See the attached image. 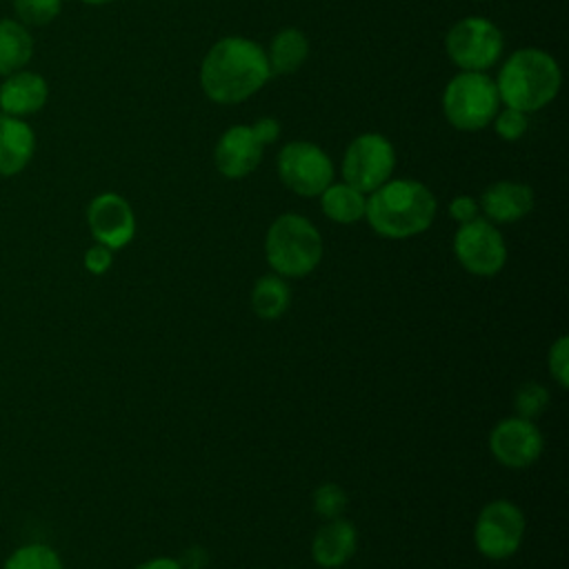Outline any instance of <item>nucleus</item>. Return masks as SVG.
Returning a JSON list of instances; mask_svg holds the SVG:
<instances>
[{
  "label": "nucleus",
  "mask_w": 569,
  "mask_h": 569,
  "mask_svg": "<svg viewBox=\"0 0 569 569\" xmlns=\"http://www.w3.org/2000/svg\"><path fill=\"white\" fill-rule=\"evenodd\" d=\"M311 505L320 518L331 520V518H340L345 513L349 498H347V491L338 482H322L316 487V491L311 496Z\"/></svg>",
  "instance_id": "24"
},
{
  "label": "nucleus",
  "mask_w": 569,
  "mask_h": 569,
  "mask_svg": "<svg viewBox=\"0 0 569 569\" xmlns=\"http://www.w3.org/2000/svg\"><path fill=\"white\" fill-rule=\"evenodd\" d=\"M84 269L89 271V273H93V276H102V273H107L109 269H111V264H113V251L109 249V247H104V244H93V247H89L87 251H84Z\"/></svg>",
  "instance_id": "28"
},
{
  "label": "nucleus",
  "mask_w": 569,
  "mask_h": 569,
  "mask_svg": "<svg viewBox=\"0 0 569 569\" xmlns=\"http://www.w3.org/2000/svg\"><path fill=\"white\" fill-rule=\"evenodd\" d=\"M278 176L293 193L313 198L333 182V162L313 142L293 140L278 153Z\"/></svg>",
  "instance_id": "9"
},
{
  "label": "nucleus",
  "mask_w": 569,
  "mask_h": 569,
  "mask_svg": "<svg viewBox=\"0 0 569 569\" xmlns=\"http://www.w3.org/2000/svg\"><path fill=\"white\" fill-rule=\"evenodd\" d=\"M545 449L542 431L533 420L509 416L493 425L489 433V451L507 469L531 467Z\"/></svg>",
  "instance_id": "11"
},
{
  "label": "nucleus",
  "mask_w": 569,
  "mask_h": 569,
  "mask_svg": "<svg viewBox=\"0 0 569 569\" xmlns=\"http://www.w3.org/2000/svg\"><path fill=\"white\" fill-rule=\"evenodd\" d=\"M2 569H64L60 553L44 545V542H31L18 547L2 565Z\"/></svg>",
  "instance_id": "22"
},
{
  "label": "nucleus",
  "mask_w": 569,
  "mask_h": 569,
  "mask_svg": "<svg viewBox=\"0 0 569 569\" xmlns=\"http://www.w3.org/2000/svg\"><path fill=\"white\" fill-rule=\"evenodd\" d=\"M271 78L264 49L247 38L227 36L204 56L200 84L209 100L220 104L242 102Z\"/></svg>",
  "instance_id": "1"
},
{
  "label": "nucleus",
  "mask_w": 569,
  "mask_h": 569,
  "mask_svg": "<svg viewBox=\"0 0 569 569\" xmlns=\"http://www.w3.org/2000/svg\"><path fill=\"white\" fill-rule=\"evenodd\" d=\"M560 67L542 49H518L498 73V98L518 111H538L549 104L560 89Z\"/></svg>",
  "instance_id": "3"
},
{
  "label": "nucleus",
  "mask_w": 569,
  "mask_h": 569,
  "mask_svg": "<svg viewBox=\"0 0 569 569\" xmlns=\"http://www.w3.org/2000/svg\"><path fill=\"white\" fill-rule=\"evenodd\" d=\"M322 236L316 224L300 213L278 216L264 236V256L273 273L282 278H305L322 260Z\"/></svg>",
  "instance_id": "4"
},
{
  "label": "nucleus",
  "mask_w": 569,
  "mask_h": 569,
  "mask_svg": "<svg viewBox=\"0 0 569 569\" xmlns=\"http://www.w3.org/2000/svg\"><path fill=\"white\" fill-rule=\"evenodd\" d=\"M36 149L33 129L20 118L0 113V178L20 173Z\"/></svg>",
  "instance_id": "17"
},
{
  "label": "nucleus",
  "mask_w": 569,
  "mask_h": 569,
  "mask_svg": "<svg viewBox=\"0 0 569 569\" xmlns=\"http://www.w3.org/2000/svg\"><path fill=\"white\" fill-rule=\"evenodd\" d=\"M396 151L380 133H362L353 138L342 158V178L362 193L376 191L391 178Z\"/></svg>",
  "instance_id": "10"
},
{
  "label": "nucleus",
  "mask_w": 569,
  "mask_h": 569,
  "mask_svg": "<svg viewBox=\"0 0 569 569\" xmlns=\"http://www.w3.org/2000/svg\"><path fill=\"white\" fill-rule=\"evenodd\" d=\"M309 53V42L307 36L300 29H282L273 36L267 60H269V69L271 76H287L298 71V67L307 60Z\"/></svg>",
  "instance_id": "20"
},
{
  "label": "nucleus",
  "mask_w": 569,
  "mask_h": 569,
  "mask_svg": "<svg viewBox=\"0 0 569 569\" xmlns=\"http://www.w3.org/2000/svg\"><path fill=\"white\" fill-rule=\"evenodd\" d=\"M358 549L356 525L347 518L327 520L311 540V558L322 569H338L347 565Z\"/></svg>",
  "instance_id": "14"
},
{
  "label": "nucleus",
  "mask_w": 569,
  "mask_h": 569,
  "mask_svg": "<svg viewBox=\"0 0 569 569\" xmlns=\"http://www.w3.org/2000/svg\"><path fill=\"white\" fill-rule=\"evenodd\" d=\"M547 369L560 389L569 387V338L560 336L551 342L547 353Z\"/></svg>",
  "instance_id": "26"
},
{
  "label": "nucleus",
  "mask_w": 569,
  "mask_h": 569,
  "mask_svg": "<svg viewBox=\"0 0 569 569\" xmlns=\"http://www.w3.org/2000/svg\"><path fill=\"white\" fill-rule=\"evenodd\" d=\"M453 256L471 276H498L507 262V244L502 233L487 218H473L453 233Z\"/></svg>",
  "instance_id": "7"
},
{
  "label": "nucleus",
  "mask_w": 569,
  "mask_h": 569,
  "mask_svg": "<svg viewBox=\"0 0 569 569\" xmlns=\"http://www.w3.org/2000/svg\"><path fill=\"white\" fill-rule=\"evenodd\" d=\"M264 144L256 138L251 127L238 124L227 129L213 151V162L224 178L238 180L249 176L262 158Z\"/></svg>",
  "instance_id": "13"
},
{
  "label": "nucleus",
  "mask_w": 569,
  "mask_h": 569,
  "mask_svg": "<svg viewBox=\"0 0 569 569\" xmlns=\"http://www.w3.org/2000/svg\"><path fill=\"white\" fill-rule=\"evenodd\" d=\"M49 98L47 80L33 71H13L0 84V109L7 116L22 118L40 111Z\"/></svg>",
  "instance_id": "16"
},
{
  "label": "nucleus",
  "mask_w": 569,
  "mask_h": 569,
  "mask_svg": "<svg viewBox=\"0 0 569 569\" xmlns=\"http://www.w3.org/2000/svg\"><path fill=\"white\" fill-rule=\"evenodd\" d=\"M33 53V40L22 22L0 20V76L20 71Z\"/></svg>",
  "instance_id": "21"
},
{
  "label": "nucleus",
  "mask_w": 569,
  "mask_h": 569,
  "mask_svg": "<svg viewBox=\"0 0 569 569\" xmlns=\"http://www.w3.org/2000/svg\"><path fill=\"white\" fill-rule=\"evenodd\" d=\"M496 82L482 71H462L449 80L442 93V111L460 131L485 129L498 113Z\"/></svg>",
  "instance_id": "5"
},
{
  "label": "nucleus",
  "mask_w": 569,
  "mask_h": 569,
  "mask_svg": "<svg viewBox=\"0 0 569 569\" xmlns=\"http://www.w3.org/2000/svg\"><path fill=\"white\" fill-rule=\"evenodd\" d=\"M320 207L322 213L338 224H353L358 220L365 218V209H367V198L362 191L353 189L347 182H338V184H329L322 193H320Z\"/></svg>",
  "instance_id": "19"
},
{
  "label": "nucleus",
  "mask_w": 569,
  "mask_h": 569,
  "mask_svg": "<svg viewBox=\"0 0 569 569\" xmlns=\"http://www.w3.org/2000/svg\"><path fill=\"white\" fill-rule=\"evenodd\" d=\"M436 198L418 180H387L367 198L369 227L391 240H405L427 231L436 218Z\"/></svg>",
  "instance_id": "2"
},
{
  "label": "nucleus",
  "mask_w": 569,
  "mask_h": 569,
  "mask_svg": "<svg viewBox=\"0 0 569 569\" xmlns=\"http://www.w3.org/2000/svg\"><path fill=\"white\" fill-rule=\"evenodd\" d=\"M447 56L462 71H485L493 67L502 53L500 29L478 16L456 22L445 38Z\"/></svg>",
  "instance_id": "8"
},
{
  "label": "nucleus",
  "mask_w": 569,
  "mask_h": 569,
  "mask_svg": "<svg viewBox=\"0 0 569 569\" xmlns=\"http://www.w3.org/2000/svg\"><path fill=\"white\" fill-rule=\"evenodd\" d=\"M547 407H549V391L540 382H525L513 393V409H516V416L520 418L536 420L547 411Z\"/></svg>",
  "instance_id": "23"
},
{
  "label": "nucleus",
  "mask_w": 569,
  "mask_h": 569,
  "mask_svg": "<svg viewBox=\"0 0 569 569\" xmlns=\"http://www.w3.org/2000/svg\"><path fill=\"white\" fill-rule=\"evenodd\" d=\"M478 204L489 222L511 224L533 209V189L522 182L500 180L485 189Z\"/></svg>",
  "instance_id": "15"
},
{
  "label": "nucleus",
  "mask_w": 569,
  "mask_h": 569,
  "mask_svg": "<svg viewBox=\"0 0 569 569\" xmlns=\"http://www.w3.org/2000/svg\"><path fill=\"white\" fill-rule=\"evenodd\" d=\"M478 211H480V204L476 198L471 196H456L451 202H449V216L458 222V224H465L473 218H478Z\"/></svg>",
  "instance_id": "29"
},
{
  "label": "nucleus",
  "mask_w": 569,
  "mask_h": 569,
  "mask_svg": "<svg viewBox=\"0 0 569 569\" xmlns=\"http://www.w3.org/2000/svg\"><path fill=\"white\" fill-rule=\"evenodd\" d=\"M251 129H253L256 138H258L262 144H271V142H276L278 136H280V124H278L276 118H260V120H256V124H253Z\"/></svg>",
  "instance_id": "30"
},
{
  "label": "nucleus",
  "mask_w": 569,
  "mask_h": 569,
  "mask_svg": "<svg viewBox=\"0 0 569 569\" xmlns=\"http://www.w3.org/2000/svg\"><path fill=\"white\" fill-rule=\"evenodd\" d=\"M133 569H184V567H182V562L178 558L156 556V558H149V560L136 565Z\"/></svg>",
  "instance_id": "31"
},
{
  "label": "nucleus",
  "mask_w": 569,
  "mask_h": 569,
  "mask_svg": "<svg viewBox=\"0 0 569 569\" xmlns=\"http://www.w3.org/2000/svg\"><path fill=\"white\" fill-rule=\"evenodd\" d=\"M249 302H251V311L260 320H278L289 311L291 287H289L287 278H282L278 273L260 276L253 282Z\"/></svg>",
  "instance_id": "18"
},
{
  "label": "nucleus",
  "mask_w": 569,
  "mask_h": 569,
  "mask_svg": "<svg viewBox=\"0 0 569 569\" xmlns=\"http://www.w3.org/2000/svg\"><path fill=\"white\" fill-rule=\"evenodd\" d=\"M87 224L93 240L109 247L111 251L127 247L136 236L133 209L122 196L113 191H104L89 202Z\"/></svg>",
  "instance_id": "12"
},
{
  "label": "nucleus",
  "mask_w": 569,
  "mask_h": 569,
  "mask_svg": "<svg viewBox=\"0 0 569 569\" xmlns=\"http://www.w3.org/2000/svg\"><path fill=\"white\" fill-rule=\"evenodd\" d=\"M525 529L527 520L522 509L507 498H496L487 502L476 518L473 547L487 560H507L520 549Z\"/></svg>",
  "instance_id": "6"
},
{
  "label": "nucleus",
  "mask_w": 569,
  "mask_h": 569,
  "mask_svg": "<svg viewBox=\"0 0 569 569\" xmlns=\"http://www.w3.org/2000/svg\"><path fill=\"white\" fill-rule=\"evenodd\" d=\"M82 2H87V4H107L111 0H82Z\"/></svg>",
  "instance_id": "32"
},
{
  "label": "nucleus",
  "mask_w": 569,
  "mask_h": 569,
  "mask_svg": "<svg viewBox=\"0 0 569 569\" xmlns=\"http://www.w3.org/2000/svg\"><path fill=\"white\" fill-rule=\"evenodd\" d=\"M491 122H493L496 133L509 142L522 138L527 131V113L511 109V107H505L502 111H498Z\"/></svg>",
  "instance_id": "27"
},
{
  "label": "nucleus",
  "mask_w": 569,
  "mask_h": 569,
  "mask_svg": "<svg viewBox=\"0 0 569 569\" xmlns=\"http://www.w3.org/2000/svg\"><path fill=\"white\" fill-rule=\"evenodd\" d=\"M13 9L24 27H42L60 13L62 0H13Z\"/></svg>",
  "instance_id": "25"
}]
</instances>
